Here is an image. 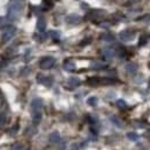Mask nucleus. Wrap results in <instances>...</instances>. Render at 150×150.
Returning <instances> with one entry per match:
<instances>
[{
	"label": "nucleus",
	"mask_w": 150,
	"mask_h": 150,
	"mask_svg": "<svg viewBox=\"0 0 150 150\" xmlns=\"http://www.w3.org/2000/svg\"><path fill=\"white\" fill-rule=\"evenodd\" d=\"M7 1H8V0H0V15H1V14H5Z\"/></svg>",
	"instance_id": "f257e3e1"
},
{
	"label": "nucleus",
	"mask_w": 150,
	"mask_h": 150,
	"mask_svg": "<svg viewBox=\"0 0 150 150\" xmlns=\"http://www.w3.org/2000/svg\"><path fill=\"white\" fill-rule=\"evenodd\" d=\"M126 69H127L129 73H134V72H136V65H134V64H128V65L126 66Z\"/></svg>",
	"instance_id": "f03ea898"
},
{
	"label": "nucleus",
	"mask_w": 150,
	"mask_h": 150,
	"mask_svg": "<svg viewBox=\"0 0 150 150\" xmlns=\"http://www.w3.org/2000/svg\"><path fill=\"white\" fill-rule=\"evenodd\" d=\"M127 136H128V139L132 140V141H136V140L139 139V135H137L136 133H128Z\"/></svg>",
	"instance_id": "7ed1b4c3"
}]
</instances>
